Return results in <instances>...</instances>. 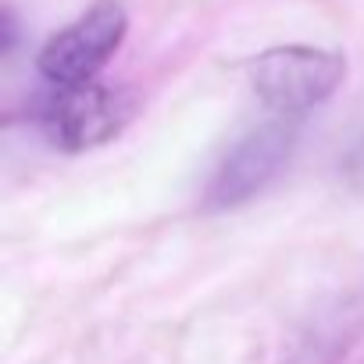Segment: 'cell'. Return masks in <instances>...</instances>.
I'll return each mask as SVG.
<instances>
[{
    "label": "cell",
    "mask_w": 364,
    "mask_h": 364,
    "mask_svg": "<svg viewBox=\"0 0 364 364\" xmlns=\"http://www.w3.org/2000/svg\"><path fill=\"white\" fill-rule=\"evenodd\" d=\"M250 86L257 100L275 118H304L307 111L321 107L339 82L346 79V61L336 50L307 47V43H286L261 50L250 61Z\"/></svg>",
    "instance_id": "6da1fadb"
},
{
    "label": "cell",
    "mask_w": 364,
    "mask_h": 364,
    "mask_svg": "<svg viewBox=\"0 0 364 364\" xmlns=\"http://www.w3.org/2000/svg\"><path fill=\"white\" fill-rule=\"evenodd\" d=\"M33 118L54 146L82 154L104 146L125 129V122L132 118V97L125 90H111L100 82L47 86V93L33 107Z\"/></svg>",
    "instance_id": "7a4b0ae2"
},
{
    "label": "cell",
    "mask_w": 364,
    "mask_h": 364,
    "mask_svg": "<svg viewBox=\"0 0 364 364\" xmlns=\"http://www.w3.org/2000/svg\"><path fill=\"white\" fill-rule=\"evenodd\" d=\"M125 33H129V15L122 0H93L75 22H68L40 47L36 72L43 75L47 86L97 82L104 65L118 54Z\"/></svg>",
    "instance_id": "3957f363"
},
{
    "label": "cell",
    "mask_w": 364,
    "mask_h": 364,
    "mask_svg": "<svg viewBox=\"0 0 364 364\" xmlns=\"http://www.w3.org/2000/svg\"><path fill=\"white\" fill-rule=\"evenodd\" d=\"M296 136L300 129L293 118H268L240 136L208 182V208L229 211L268 190V182L289 164Z\"/></svg>",
    "instance_id": "277c9868"
},
{
    "label": "cell",
    "mask_w": 364,
    "mask_h": 364,
    "mask_svg": "<svg viewBox=\"0 0 364 364\" xmlns=\"http://www.w3.org/2000/svg\"><path fill=\"white\" fill-rule=\"evenodd\" d=\"M343 178L353 193H364V132L353 139V146L343 154Z\"/></svg>",
    "instance_id": "5b68a950"
},
{
    "label": "cell",
    "mask_w": 364,
    "mask_h": 364,
    "mask_svg": "<svg viewBox=\"0 0 364 364\" xmlns=\"http://www.w3.org/2000/svg\"><path fill=\"white\" fill-rule=\"evenodd\" d=\"M293 364H332V353H325V339H314V346H304Z\"/></svg>",
    "instance_id": "8992f818"
}]
</instances>
